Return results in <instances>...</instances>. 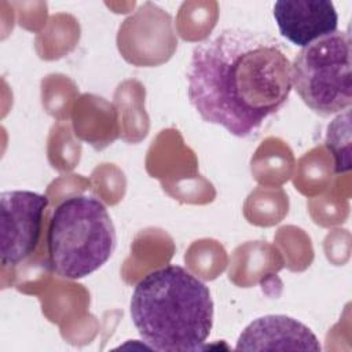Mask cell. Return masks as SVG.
I'll list each match as a JSON object with an SVG mask.
<instances>
[{
    "label": "cell",
    "mask_w": 352,
    "mask_h": 352,
    "mask_svg": "<svg viewBox=\"0 0 352 352\" xmlns=\"http://www.w3.org/2000/svg\"><path fill=\"white\" fill-rule=\"evenodd\" d=\"M117 245L106 206L95 197L74 195L62 201L50 219L48 264L52 272L80 279L99 270Z\"/></svg>",
    "instance_id": "obj_3"
},
{
    "label": "cell",
    "mask_w": 352,
    "mask_h": 352,
    "mask_svg": "<svg viewBox=\"0 0 352 352\" xmlns=\"http://www.w3.org/2000/svg\"><path fill=\"white\" fill-rule=\"evenodd\" d=\"M48 198L43 194L11 190L0 195L3 265H18L37 248Z\"/></svg>",
    "instance_id": "obj_5"
},
{
    "label": "cell",
    "mask_w": 352,
    "mask_h": 352,
    "mask_svg": "<svg viewBox=\"0 0 352 352\" xmlns=\"http://www.w3.org/2000/svg\"><path fill=\"white\" fill-rule=\"evenodd\" d=\"M292 85L301 100L319 116L349 110L351 33L336 30L296 55L292 63Z\"/></svg>",
    "instance_id": "obj_4"
},
{
    "label": "cell",
    "mask_w": 352,
    "mask_h": 352,
    "mask_svg": "<svg viewBox=\"0 0 352 352\" xmlns=\"http://www.w3.org/2000/svg\"><path fill=\"white\" fill-rule=\"evenodd\" d=\"M187 82L204 121L248 138L287 102L292 62L268 33L227 28L194 48Z\"/></svg>",
    "instance_id": "obj_1"
},
{
    "label": "cell",
    "mask_w": 352,
    "mask_h": 352,
    "mask_svg": "<svg viewBox=\"0 0 352 352\" xmlns=\"http://www.w3.org/2000/svg\"><path fill=\"white\" fill-rule=\"evenodd\" d=\"M131 318L153 349L198 351L213 326V301L202 280L180 265H166L135 286Z\"/></svg>",
    "instance_id": "obj_2"
},
{
    "label": "cell",
    "mask_w": 352,
    "mask_h": 352,
    "mask_svg": "<svg viewBox=\"0 0 352 352\" xmlns=\"http://www.w3.org/2000/svg\"><path fill=\"white\" fill-rule=\"evenodd\" d=\"M236 351H320L309 327L286 315L257 318L245 327L236 341Z\"/></svg>",
    "instance_id": "obj_7"
},
{
    "label": "cell",
    "mask_w": 352,
    "mask_h": 352,
    "mask_svg": "<svg viewBox=\"0 0 352 352\" xmlns=\"http://www.w3.org/2000/svg\"><path fill=\"white\" fill-rule=\"evenodd\" d=\"M274 18L280 34L297 47H307L337 30L338 14L329 0H279Z\"/></svg>",
    "instance_id": "obj_6"
}]
</instances>
